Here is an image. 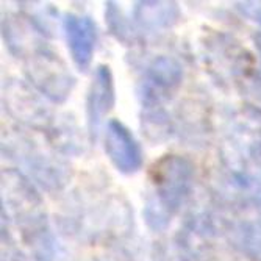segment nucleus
I'll use <instances>...</instances> for the list:
<instances>
[{
	"label": "nucleus",
	"instance_id": "f03ea898",
	"mask_svg": "<svg viewBox=\"0 0 261 261\" xmlns=\"http://www.w3.org/2000/svg\"><path fill=\"white\" fill-rule=\"evenodd\" d=\"M64 30L70 55H72L75 64L82 70H85L89 66L94 49H96V25L89 17H79L70 14L64 20Z\"/></svg>",
	"mask_w": 261,
	"mask_h": 261
},
{
	"label": "nucleus",
	"instance_id": "7ed1b4c3",
	"mask_svg": "<svg viewBox=\"0 0 261 261\" xmlns=\"http://www.w3.org/2000/svg\"><path fill=\"white\" fill-rule=\"evenodd\" d=\"M108 70L107 67H100L97 70V82L94 85V91L91 94V110H92V121H97L99 116L102 113H105L108 110V105L111 102H108V97H111V83L108 79Z\"/></svg>",
	"mask_w": 261,
	"mask_h": 261
},
{
	"label": "nucleus",
	"instance_id": "f257e3e1",
	"mask_svg": "<svg viewBox=\"0 0 261 261\" xmlns=\"http://www.w3.org/2000/svg\"><path fill=\"white\" fill-rule=\"evenodd\" d=\"M105 150L114 166L122 172H135L141 166V150L130 132L117 121L107 127Z\"/></svg>",
	"mask_w": 261,
	"mask_h": 261
}]
</instances>
